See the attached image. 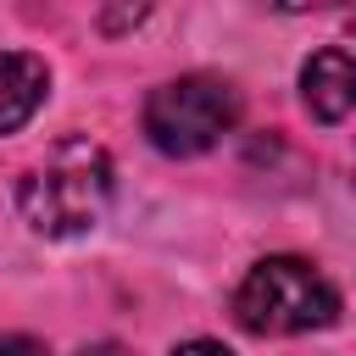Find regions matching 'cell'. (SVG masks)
Listing matches in <instances>:
<instances>
[{
	"instance_id": "cell-7",
	"label": "cell",
	"mask_w": 356,
	"mask_h": 356,
	"mask_svg": "<svg viewBox=\"0 0 356 356\" xmlns=\"http://www.w3.org/2000/svg\"><path fill=\"white\" fill-rule=\"evenodd\" d=\"M172 356H234L228 345H217V339H189V345H178Z\"/></svg>"
},
{
	"instance_id": "cell-5",
	"label": "cell",
	"mask_w": 356,
	"mask_h": 356,
	"mask_svg": "<svg viewBox=\"0 0 356 356\" xmlns=\"http://www.w3.org/2000/svg\"><path fill=\"white\" fill-rule=\"evenodd\" d=\"M50 72L28 50H0V134H17L39 106H44Z\"/></svg>"
},
{
	"instance_id": "cell-3",
	"label": "cell",
	"mask_w": 356,
	"mask_h": 356,
	"mask_svg": "<svg viewBox=\"0 0 356 356\" xmlns=\"http://www.w3.org/2000/svg\"><path fill=\"white\" fill-rule=\"evenodd\" d=\"M234 122H239V95H234V83H222L211 72L172 78V83L150 89V100H145V134L167 156H200Z\"/></svg>"
},
{
	"instance_id": "cell-2",
	"label": "cell",
	"mask_w": 356,
	"mask_h": 356,
	"mask_svg": "<svg viewBox=\"0 0 356 356\" xmlns=\"http://www.w3.org/2000/svg\"><path fill=\"white\" fill-rule=\"evenodd\" d=\"M234 317L250 334H306L339 317V289L300 256H267L234 289Z\"/></svg>"
},
{
	"instance_id": "cell-8",
	"label": "cell",
	"mask_w": 356,
	"mask_h": 356,
	"mask_svg": "<svg viewBox=\"0 0 356 356\" xmlns=\"http://www.w3.org/2000/svg\"><path fill=\"white\" fill-rule=\"evenodd\" d=\"M78 356H134V350H128V345H111V339H106V345H89V350H78Z\"/></svg>"
},
{
	"instance_id": "cell-1",
	"label": "cell",
	"mask_w": 356,
	"mask_h": 356,
	"mask_svg": "<svg viewBox=\"0 0 356 356\" xmlns=\"http://www.w3.org/2000/svg\"><path fill=\"white\" fill-rule=\"evenodd\" d=\"M17 211L44 239L89 234L111 211V156L95 139H61L17 184Z\"/></svg>"
},
{
	"instance_id": "cell-4",
	"label": "cell",
	"mask_w": 356,
	"mask_h": 356,
	"mask_svg": "<svg viewBox=\"0 0 356 356\" xmlns=\"http://www.w3.org/2000/svg\"><path fill=\"white\" fill-rule=\"evenodd\" d=\"M300 95H306V111L317 122H339L356 111V56L328 44L317 50L306 67H300Z\"/></svg>"
},
{
	"instance_id": "cell-6",
	"label": "cell",
	"mask_w": 356,
	"mask_h": 356,
	"mask_svg": "<svg viewBox=\"0 0 356 356\" xmlns=\"http://www.w3.org/2000/svg\"><path fill=\"white\" fill-rule=\"evenodd\" d=\"M0 356H50V350L28 334H0Z\"/></svg>"
}]
</instances>
